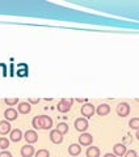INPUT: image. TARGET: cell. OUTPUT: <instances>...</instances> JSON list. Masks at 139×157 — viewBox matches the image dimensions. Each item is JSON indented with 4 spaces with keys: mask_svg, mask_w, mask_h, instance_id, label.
<instances>
[{
    "mask_svg": "<svg viewBox=\"0 0 139 157\" xmlns=\"http://www.w3.org/2000/svg\"><path fill=\"white\" fill-rule=\"evenodd\" d=\"M72 104H73L72 98H63V100L59 101V104L57 105V109L59 113H68L71 110Z\"/></svg>",
    "mask_w": 139,
    "mask_h": 157,
    "instance_id": "6da1fadb",
    "label": "cell"
},
{
    "mask_svg": "<svg viewBox=\"0 0 139 157\" xmlns=\"http://www.w3.org/2000/svg\"><path fill=\"white\" fill-rule=\"evenodd\" d=\"M116 113H117V115H120L121 118L127 117L129 114H130V105H129L127 102H121V104L117 105Z\"/></svg>",
    "mask_w": 139,
    "mask_h": 157,
    "instance_id": "7a4b0ae2",
    "label": "cell"
},
{
    "mask_svg": "<svg viewBox=\"0 0 139 157\" xmlns=\"http://www.w3.org/2000/svg\"><path fill=\"white\" fill-rule=\"evenodd\" d=\"M80 111H81V115H84V118H91L96 113V107L92 104H89V102H85V104L81 106Z\"/></svg>",
    "mask_w": 139,
    "mask_h": 157,
    "instance_id": "3957f363",
    "label": "cell"
},
{
    "mask_svg": "<svg viewBox=\"0 0 139 157\" xmlns=\"http://www.w3.org/2000/svg\"><path fill=\"white\" fill-rule=\"evenodd\" d=\"M73 126H75L76 131L79 132H85L88 130V121L87 118H77V119L75 121V123H73Z\"/></svg>",
    "mask_w": 139,
    "mask_h": 157,
    "instance_id": "277c9868",
    "label": "cell"
},
{
    "mask_svg": "<svg viewBox=\"0 0 139 157\" xmlns=\"http://www.w3.org/2000/svg\"><path fill=\"white\" fill-rule=\"evenodd\" d=\"M24 139L26 140L28 144H34L38 140V134L34 130H28L25 134H24Z\"/></svg>",
    "mask_w": 139,
    "mask_h": 157,
    "instance_id": "5b68a950",
    "label": "cell"
},
{
    "mask_svg": "<svg viewBox=\"0 0 139 157\" xmlns=\"http://www.w3.org/2000/svg\"><path fill=\"white\" fill-rule=\"evenodd\" d=\"M93 141V136L91 134H87V132H83V134L79 136V144L83 147H88L91 145Z\"/></svg>",
    "mask_w": 139,
    "mask_h": 157,
    "instance_id": "8992f818",
    "label": "cell"
},
{
    "mask_svg": "<svg viewBox=\"0 0 139 157\" xmlns=\"http://www.w3.org/2000/svg\"><path fill=\"white\" fill-rule=\"evenodd\" d=\"M49 136H50L51 143H54V144H61L62 141H63V135L57 128L55 130H51L50 134H49Z\"/></svg>",
    "mask_w": 139,
    "mask_h": 157,
    "instance_id": "52a82bcc",
    "label": "cell"
},
{
    "mask_svg": "<svg viewBox=\"0 0 139 157\" xmlns=\"http://www.w3.org/2000/svg\"><path fill=\"white\" fill-rule=\"evenodd\" d=\"M42 130H51L53 128V119L49 115H39Z\"/></svg>",
    "mask_w": 139,
    "mask_h": 157,
    "instance_id": "ba28073f",
    "label": "cell"
},
{
    "mask_svg": "<svg viewBox=\"0 0 139 157\" xmlns=\"http://www.w3.org/2000/svg\"><path fill=\"white\" fill-rule=\"evenodd\" d=\"M21 156L22 157H33L34 153H36V151H34V147L32 144H26V145H24L21 147Z\"/></svg>",
    "mask_w": 139,
    "mask_h": 157,
    "instance_id": "9c48e42d",
    "label": "cell"
},
{
    "mask_svg": "<svg viewBox=\"0 0 139 157\" xmlns=\"http://www.w3.org/2000/svg\"><path fill=\"white\" fill-rule=\"evenodd\" d=\"M12 131V127H11V123L4 119V121H0V135H7V134H11Z\"/></svg>",
    "mask_w": 139,
    "mask_h": 157,
    "instance_id": "30bf717a",
    "label": "cell"
},
{
    "mask_svg": "<svg viewBox=\"0 0 139 157\" xmlns=\"http://www.w3.org/2000/svg\"><path fill=\"white\" fill-rule=\"evenodd\" d=\"M4 117H6V119L8 122L14 121V119H17V117H18V111L14 110L13 107H9V109H7L6 111H4Z\"/></svg>",
    "mask_w": 139,
    "mask_h": 157,
    "instance_id": "8fae6325",
    "label": "cell"
},
{
    "mask_svg": "<svg viewBox=\"0 0 139 157\" xmlns=\"http://www.w3.org/2000/svg\"><path fill=\"white\" fill-rule=\"evenodd\" d=\"M96 113H97V115H100V117H105V115H108L109 113H110V106H109L108 104L98 105L96 107Z\"/></svg>",
    "mask_w": 139,
    "mask_h": 157,
    "instance_id": "7c38bea8",
    "label": "cell"
},
{
    "mask_svg": "<svg viewBox=\"0 0 139 157\" xmlns=\"http://www.w3.org/2000/svg\"><path fill=\"white\" fill-rule=\"evenodd\" d=\"M32 110V105L29 102H20L17 105V111L20 114H29Z\"/></svg>",
    "mask_w": 139,
    "mask_h": 157,
    "instance_id": "4fadbf2b",
    "label": "cell"
},
{
    "mask_svg": "<svg viewBox=\"0 0 139 157\" xmlns=\"http://www.w3.org/2000/svg\"><path fill=\"white\" fill-rule=\"evenodd\" d=\"M113 152H114V155L116 156H125V153L127 152V148H126L125 144L118 143V144H116L113 147Z\"/></svg>",
    "mask_w": 139,
    "mask_h": 157,
    "instance_id": "5bb4252c",
    "label": "cell"
},
{
    "mask_svg": "<svg viewBox=\"0 0 139 157\" xmlns=\"http://www.w3.org/2000/svg\"><path fill=\"white\" fill-rule=\"evenodd\" d=\"M9 137H11V141H13V143H18V141L24 137V135H22L21 130L16 128V130H12V131H11V134H9Z\"/></svg>",
    "mask_w": 139,
    "mask_h": 157,
    "instance_id": "9a60e30c",
    "label": "cell"
},
{
    "mask_svg": "<svg viewBox=\"0 0 139 157\" xmlns=\"http://www.w3.org/2000/svg\"><path fill=\"white\" fill-rule=\"evenodd\" d=\"M68 153L71 155L72 157H76L81 153V147L80 144H71L68 147Z\"/></svg>",
    "mask_w": 139,
    "mask_h": 157,
    "instance_id": "2e32d148",
    "label": "cell"
},
{
    "mask_svg": "<svg viewBox=\"0 0 139 157\" xmlns=\"http://www.w3.org/2000/svg\"><path fill=\"white\" fill-rule=\"evenodd\" d=\"M85 156L87 157H100V149H98V147H92V145L88 147Z\"/></svg>",
    "mask_w": 139,
    "mask_h": 157,
    "instance_id": "e0dca14e",
    "label": "cell"
},
{
    "mask_svg": "<svg viewBox=\"0 0 139 157\" xmlns=\"http://www.w3.org/2000/svg\"><path fill=\"white\" fill-rule=\"evenodd\" d=\"M57 130L61 132L62 135H66L67 132H68V124H67V123H64V122H61V123H58Z\"/></svg>",
    "mask_w": 139,
    "mask_h": 157,
    "instance_id": "ac0fdd59",
    "label": "cell"
},
{
    "mask_svg": "<svg viewBox=\"0 0 139 157\" xmlns=\"http://www.w3.org/2000/svg\"><path fill=\"white\" fill-rule=\"evenodd\" d=\"M129 126H130L131 130H139V118H133V119H130V122H129Z\"/></svg>",
    "mask_w": 139,
    "mask_h": 157,
    "instance_id": "d6986e66",
    "label": "cell"
},
{
    "mask_svg": "<svg viewBox=\"0 0 139 157\" xmlns=\"http://www.w3.org/2000/svg\"><path fill=\"white\" fill-rule=\"evenodd\" d=\"M32 126L34 127V130H42V126H41V121H39V115L34 117L33 121H32Z\"/></svg>",
    "mask_w": 139,
    "mask_h": 157,
    "instance_id": "ffe728a7",
    "label": "cell"
},
{
    "mask_svg": "<svg viewBox=\"0 0 139 157\" xmlns=\"http://www.w3.org/2000/svg\"><path fill=\"white\" fill-rule=\"evenodd\" d=\"M9 147V140L7 139V137H0V149L3 151H7V148Z\"/></svg>",
    "mask_w": 139,
    "mask_h": 157,
    "instance_id": "44dd1931",
    "label": "cell"
},
{
    "mask_svg": "<svg viewBox=\"0 0 139 157\" xmlns=\"http://www.w3.org/2000/svg\"><path fill=\"white\" fill-rule=\"evenodd\" d=\"M34 156L36 157H50V153H49L47 149H39L34 153Z\"/></svg>",
    "mask_w": 139,
    "mask_h": 157,
    "instance_id": "7402d4cb",
    "label": "cell"
},
{
    "mask_svg": "<svg viewBox=\"0 0 139 157\" xmlns=\"http://www.w3.org/2000/svg\"><path fill=\"white\" fill-rule=\"evenodd\" d=\"M4 102H6V105L13 106V105H17L18 104V98H6Z\"/></svg>",
    "mask_w": 139,
    "mask_h": 157,
    "instance_id": "603a6c76",
    "label": "cell"
},
{
    "mask_svg": "<svg viewBox=\"0 0 139 157\" xmlns=\"http://www.w3.org/2000/svg\"><path fill=\"white\" fill-rule=\"evenodd\" d=\"M123 157H138V153H137V151L130 149V151H127V152H126Z\"/></svg>",
    "mask_w": 139,
    "mask_h": 157,
    "instance_id": "cb8c5ba5",
    "label": "cell"
},
{
    "mask_svg": "<svg viewBox=\"0 0 139 157\" xmlns=\"http://www.w3.org/2000/svg\"><path fill=\"white\" fill-rule=\"evenodd\" d=\"M0 157H12V153L8 151H2L0 152Z\"/></svg>",
    "mask_w": 139,
    "mask_h": 157,
    "instance_id": "d4e9b609",
    "label": "cell"
},
{
    "mask_svg": "<svg viewBox=\"0 0 139 157\" xmlns=\"http://www.w3.org/2000/svg\"><path fill=\"white\" fill-rule=\"evenodd\" d=\"M38 101L39 100H37V98H30L28 102H29V104H38Z\"/></svg>",
    "mask_w": 139,
    "mask_h": 157,
    "instance_id": "484cf974",
    "label": "cell"
},
{
    "mask_svg": "<svg viewBox=\"0 0 139 157\" xmlns=\"http://www.w3.org/2000/svg\"><path fill=\"white\" fill-rule=\"evenodd\" d=\"M104 157H117V156L114 153H105V155H104Z\"/></svg>",
    "mask_w": 139,
    "mask_h": 157,
    "instance_id": "4316f807",
    "label": "cell"
},
{
    "mask_svg": "<svg viewBox=\"0 0 139 157\" xmlns=\"http://www.w3.org/2000/svg\"><path fill=\"white\" fill-rule=\"evenodd\" d=\"M135 136H137V139H138V140H139V130H138V131H137V135H135Z\"/></svg>",
    "mask_w": 139,
    "mask_h": 157,
    "instance_id": "83f0119b",
    "label": "cell"
}]
</instances>
